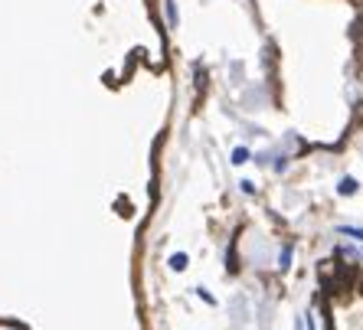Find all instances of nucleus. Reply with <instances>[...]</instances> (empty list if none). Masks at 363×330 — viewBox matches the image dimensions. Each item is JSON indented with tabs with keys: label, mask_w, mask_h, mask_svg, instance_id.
Listing matches in <instances>:
<instances>
[{
	"label": "nucleus",
	"mask_w": 363,
	"mask_h": 330,
	"mask_svg": "<svg viewBox=\"0 0 363 330\" xmlns=\"http://www.w3.org/2000/svg\"><path fill=\"white\" fill-rule=\"evenodd\" d=\"M304 324H308V330H314V317H308V321H304Z\"/></svg>",
	"instance_id": "obj_8"
},
{
	"label": "nucleus",
	"mask_w": 363,
	"mask_h": 330,
	"mask_svg": "<svg viewBox=\"0 0 363 330\" xmlns=\"http://www.w3.org/2000/svg\"><path fill=\"white\" fill-rule=\"evenodd\" d=\"M164 10H167V23H170V26H177V23H180V17H177V4H174V0H164Z\"/></svg>",
	"instance_id": "obj_2"
},
{
	"label": "nucleus",
	"mask_w": 363,
	"mask_h": 330,
	"mask_svg": "<svg viewBox=\"0 0 363 330\" xmlns=\"http://www.w3.org/2000/svg\"><path fill=\"white\" fill-rule=\"evenodd\" d=\"M337 193H340V196H354V193H357V180H354V177H344V180L337 183Z\"/></svg>",
	"instance_id": "obj_1"
},
{
	"label": "nucleus",
	"mask_w": 363,
	"mask_h": 330,
	"mask_svg": "<svg viewBox=\"0 0 363 330\" xmlns=\"http://www.w3.org/2000/svg\"><path fill=\"white\" fill-rule=\"evenodd\" d=\"M252 161V151H249V147H236V151H233V164H249Z\"/></svg>",
	"instance_id": "obj_3"
},
{
	"label": "nucleus",
	"mask_w": 363,
	"mask_h": 330,
	"mask_svg": "<svg viewBox=\"0 0 363 330\" xmlns=\"http://www.w3.org/2000/svg\"><path fill=\"white\" fill-rule=\"evenodd\" d=\"M337 232H340V236H350V239H357V242H363V229H357V226H340Z\"/></svg>",
	"instance_id": "obj_4"
},
{
	"label": "nucleus",
	"mask_w": 363,
	"mask_h": 330,
	"mask_svg": "<svg viewBox=\"0 0 363 330\" xmlns=\"http://www.w3.org/2000/svg\"><path fill=\"white\" fill-rule=\"evenodd\" d=\"M170 268H174V271H184V268H186V255H184V252L170 255Z\"/></svg>",
	"instance_id": "obj_5"
},
{
	"label": "nucleus",
	"mask_w": 363,
	"mask_h": 330,
	"mask_svg": "<svg viewBox=\"0 0 363 330\" xmlns=\"http://www.w3.org/2000/svg\"><path fill=\"white\" fill-rule=\"evenodd\" d=\"M288 265H291V249H281V258H279V268L288 271Z\"/></svg>",
	"instance_id": "obj_6"
},
{
	"label": "nucleus",
	"mask_w": 363,
	"mask_h": 330,
	"mask_svg": "<svg viewBox=\"0 0 363 330\" xmlns=\"http://www.w3.org/2000/svg\"><path fill=\"white\" fill-rule=\"evenodd\" d=\"M239 190H242V193H255V186H252V180H242V183H239Z\"/></svg>",
	"instance_id": "obj_7"
}]
</instances>
